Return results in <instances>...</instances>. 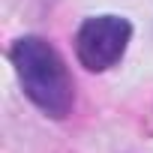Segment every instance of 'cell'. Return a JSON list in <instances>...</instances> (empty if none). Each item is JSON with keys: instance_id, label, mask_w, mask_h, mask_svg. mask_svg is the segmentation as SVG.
<instances>
[{"instance_id": "obj_2", "label": "cell", "mask_w": 153, "mask_h": 153, "mask_svg": "<svg viewBox=\"0 0 153 153\" xmlns=\"http://www.w3.org/2000/svg\"><path fill=\"white\" fill-rule=\"evenodd\" d=\"M132 24L123 15H93L75 33V57L87 72H105L117 66L129 48Z\"/></svg>"}, {"instance_id": "obj_1", "label": "cell", "mask_w": 153, "mask_h": 153, "mask_svg": "<svg viewBox=\"0 0 153 153\" xmlns=\"http://www.w3.org/2000/svg\"><path fill=\"white\" fill-rule=\"evenodd\" d=\"M9 60L21 81L24 96L48 117L63 120L75 102L72 75L51 42L42 36H21L9 48Z\"/></svg>"}]
</instances>
